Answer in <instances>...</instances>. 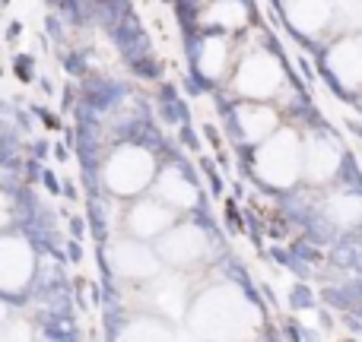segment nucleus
Instances as JSON below:
<instances>
[{
    "label": "nucleus",
    "instance_id": "obj_12",
    "mask_svg": "<svg viewBox=\"0 0 362 342\" xmlns=\"http://www.w3.org/2000/svg\"><path fill=\"white\" fill-rule=\"evenodd\" d=\"M235 121H238V130H242V137L248 140V143H257V146L280 130L276 111H274V108H267V105H257V102L238 108Z\"/></svg>",
    "mask_w": 362,
    "mask_h": 342
},
{
    "label": "nucleus",
    "instance_id": "obj_21",
    "mask_svg": "<svg viewBox=\"0 0 362 342\" xmlns=\"http://www.w3.org/2000/svg\"><path fill=\"white\" fill-rule=\"evenodd\" d=\"M4 320H6V307L0 305V326H4Z\"/></svg>",
    "mask_w": 362,
    "mask_h": 342
},
{
    "label": "nucleus",
    "instance_id": "obj_22",
    "mask_svg": "<svg viewBox=\"0 0 362 342\" xmlns=\"http://www.w3.org/2000/svg\"><path fill=\"white\" fill-rule=\"evenodd\" d=\"M359 38H362V35H359Z\"/></svg>",
    "mask_w": 362,
    "mask_h": 342
},
{
    "label": "nucleus",
    "instance_id": "obj_11",
    "mask_svg": "<svg viewBox=\"0 0 362 342\" xmlns=\"http://www.w3.org/2000/svg\"><path fill=\"white\" fill-rule=\"evenodd\" d=\"M286 19L293 23V29L318 35L334 19V0H286Z\"/></svg>",
    "mask_w": 362,
    "mask_h": 342
},
{
    "label": "nucleus",
    "instance_id": "obj_9",
    "mask_svg": "<svg viewBox=\"0 0 362 342\" xmlns=\"http://www.w3.org/2000/svg\"><path fill=\"white\" fill-rule=\"evenodd\" d=\"M172 225H175V209H169V206L159 203V200H140V203L127 212V228H131V235H137L140 241L163 238Z\"/></svg>",
    "mask_w": 362,
    "mask_h": 342
},
{
    "label": "nucleus",
    "instance_id": "obj_18",
    "mask_svg": "<svg viewBox=\"0 0 362 342\" xmlns=\"http://www.w3.org/2000/svg\"><path fill=\"white\" fill-rule=\"evenodd\" d=\"M156 305L163 314H169V317H178L181 311H185V298H181V282L169 279L163 282V286L156 288Z\"/></svg>",
    "mask_w": 362,
    "mask_h": 342
},
{
    "label": "nucleus",
    "instance_id": "obj_19",
    "mask_svg": "<svg viewBox=\"0 0 362 342\" xmlns=\"http://www.w3.org/2000/svg\"><path fill=\"white\" fill-rule=\"evenodd\" d=\"M0 342H32V330L23 320H13V324L0 326Z\"/></svg>",
    "mask_w": 362,
    "mask_h": 342
},
{
    "label": "nucleus",
    "instance_id": "obj_15",
    "mask_svg": "<svg viewBox=\"0 0 362 342\" xmlns=\"http://www.w3.org/2000/svg\"><path fill=\"white\" fill-rule=\"evenodd\" d=\"M226 61H229V44H226V38L210 35L204 44H200V73L204 76H210V80L223 76Z\"/></svg>",
    "mask_w": 362,
    "mask_h": 342
},
{
    "label": "nucleus",
    "instance_id": "obj_16",
    "mask_svg": "<svg viewBox=\"0 0 362 342\" xmlns=\"http://www.w3.org/2000/svg\"><path fill=\"white\" fill-rule=\"evenodd\" d=\"M121 342H175L172 330L165 324L153 317H144V320H134L124 333H121Z\"/></svg>",
    "mask_w": 362,
    "mask_h": 342
},
{
    "label": "nucleus",
    "instance_id": "obj_3",
    "mask_svg": "<svg viewBox=\"0 0 362 342\" xmlns=\"http://www.w3.org/2000/svg\"><path fill=\"white\" fill-rule=\"evenodd\" d=\"M156 178V162L146 149L140 146H124L118 149L105 165V184L112 187L118 197H134L144 187L153 184Z\"/></svg>",
    "mask_w": 362,
    "mask_h": 342
},
{
    "label": "nucleus",
    "instance_id": "obj_6",
    "mask_svg": "<svg viewBox=\"0 0 362 342\" xmlns=\"http://www.w3.org/2000/svg\"><path fill=\"white\" fill-rule=\"evenodd\" d=\"M112 263L127 279H156L163 263L146 241H118L112 248Z\"/></svg>",
    "mask_w": 362,
    "mask_h": 342
},
{
    "label": "nucleus",
    "instance_id": "obj_7",
    "mask_svg": "<svg viewBox=\"0 0 362 342\" xmlns=\"http://www.w3.org/2000/svg\"><path fill=\"white\" fill-rule=\"evenodd\" d=\"M340 149L325 137H308L302 143V174L312 184H331L340 174Z\"/></svg>",
    "mask_w": 362,
    "mask_h": 342
},
{
    "label": "nucleus",
    "instance_id": "obj_2",
    "mask_svg": "<svg viewBox=\"0 0 362 342\" xmlns=\"http://www.w3.org/2000/svg\"><path fill=\"white\" fill-rule=\"evenodd\" d=\"M255 171L267 187L286 190L302 178V140L296 130H276L255 152Z\"/></svg>",
    "mask_w": 362,
    "mask_h": 342
},
{
    "label": "nucleus",
    "instance_id": "obj_5",
    "mask_svg": "<svg viewBox=\"0 0 362 342\" xmlns=\"http://www.w3.org/2000/svg\"><path fill=\"white\" fill-rule=\"evenodd\" d=\"M210 250V238L200 225H191V222H181V225H172L163 238H159V260H165L169 267H194L200 263Z\"/></svg>",
    "mask_w": 362,
    "mask_h": 342
},
{
    "label": "nucleus",
    "instance_id": "obj_1",
    "mask_svg": "<svg viewBox=\"0 0 362 342\" xmlns=\"http://www.w3.org/2000/svg\"><path fill=\"white\" fill-rule=\"evenodd\" d=\"M191 330L206 342H251L257 333V307L235 286H216L194 301Z\"/></svg>",
    "mask_w": 362,
    "mask_h": 342
},
{
    "label": "nucleus",
    "instance_id": "obj_8",
    "mask_svg": "<svg viewBox=\"0 0 362 342\" xmlns=\"http://www.w3.org/2000/svg\"><path fill=\"white\" fill-rule=\"evenodd\" d=\"M32 276V250L19 238H0V292H16Z\"/></svg>",
    "mask_w": 362,
    "mask_h": 342
},
{
    "label": "nucleus",
    "instance_id": "obj_4",
    "mask_svg": "<svg viewBox=\"0 0 362 342\" xmlns=\"http://www.w3.org/2000/svg\"><path fill=\"white\" fill-rule=\"evenodd\" d=\"M283 86V67L274 54L267 51H255L248 54L235 70V89L251 102H264L276 95Z\"/></svg>",
    "mask_w": 362,
    "mask_h": 342
},
{
    "label": "nucleus",
    "instance_id": "obj_20",
    "mask_svg": "<svg viewBox=\"0 0 362 342\" xmlns=\"http://www.w3.org/2000/svg\"><path fill=\"white\" fill-rule=\"evenodd\" d=\"M337 10L350 25H362V0H337Z\"/></svg>",
    "mask_w": 362,
    "mask_h": 342
},
{
    "label": "nucleus",
    "instance_id": "obj_13",
    "mask_svg": "<svg viewBox=\"0 0 362 342\" xmlns=\"http://www.w3.org/2000/svg\"><path fill=\"white\" fill-rule=\"evenodd\" d=\"M156 200L169 209H191L197 203V187L185 178L178 169H165L156 178Z\"/></svg>",
    "mask_w": 362,
    "mask_h": 342
},
{
    "label": "nucleus",
    "instance_id": "obj_14",
    "mask_svg": "<svg viewBox=\"0 0 362 342\" xmlns=\"http://www.w3.org/2000/svg\"><path fill=\"white\" fill-rule=\"evenodd\" d=\"M327 222L337 225V228H356L362 225V193L356 190H340L327 200L325 206Z\"/></svg>",
    "mask_w": 362,
    "mask_h": 342
},
{
    "label": "nucleus",
    "instance_id": "obj_10",
    "mask_svg": "<svg viewBox=\"0 0 362 342\" xmlns=\"http://www.w3.org/2000/svg\"><path fill=\"white\" fill-rule=\"evenodd\" d=\"M327 67H331L334 80L344 89H362V38L359 35L340 38L327 51Z\"/></svg>",
    "mask_w": 362,
    "mask_h": 342
},
{
    "label": "nucleus",
    "instance_id": "obj_17",
    "mask_svg": "<svg viewBox=\"0 0 362 342\" xmlns=\"http://www.w3.org/2000/svg\"><path fill=\"white\" fill-rule=\"evenodd\" d=\"M210 19L216 25H226V29H238V25H245L248 13H245V4H238V0H223V4L213 6Z\"/></svg>",
    "mask_w": 362,
    "mask_h": 342
}]
</instances>
